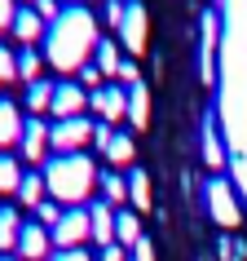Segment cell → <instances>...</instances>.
<instances>
[{
	"label": "cell",
	"mask_w": 247,
	"mask_h": 261,
	"mask_svg": "<svg viewBox=\"0 0 247 261\" xmlns=\"http://www.w3.org/2000/svg\"><path fill=\"white\" fill-rule=\"evenodd\" d=\"M9 31H14L18 40H22V49H31V44L40 40L49 27H44V18L36 14V9H18V18H14V27H9Z\"/></svg>",
	"instance_id": "7c38bea8"
},
{
	"label": "cell",
	"mask_w": 247,
	"mask_h": 261,
	"mask_svg": "<svg viewBox=\"0 0 247 261\" xmlns=\"http://www.w3.org/2000/svg\"><path fill=\"white\" fill-rule=\"evenodd\" d=\"M133 261H155V248H150V239H141V244L133 248Z\"/></svg>",
	"instance_id": "1f68e13d"
},
{
	"label": "cell",
	"mask_w": 247,
	"mask_h": 261,
	"mask_svg": "<svg viewBox=\"0 0 247 261\" xmlns=\"http://www.w3.org/2000/svg\"><path fill=\"white\" fill-rule=\"evenodd\" d=\"M53 261H93V257H88V252H84V248H71V252H57Z\"/></svg>",
	"instance_id": "d6a6232c"
},
{
	"label": "cell",
	"mask_w": 247,
	"mask_h": 261,
	"mask_svg": "<svg viewBox=\"0 0 247 261\" xmlns=\"http://www.w3.org/2000/svg\"><path fill=\"white\" fill-rule=\"evenodd\" d=\"M44 186H49V195H53L57 204H84L88 195H93L97 186V168L88 155H53L49 164H44Z\"/></svg>",
	"instance_id": "7a4b0ae2"
},
{
	"label": "cell",
	"mask_w": 247,
	"mask_h": 261,
	"mask_svg": "<svg viewBox=\"0 0 247 261\" xmlns=\"http://www.w3.org/2000/svg\"><path fill=\"white\" fill-rule=\"evenodd\" d=\"M0 261H18V257H0Z\"/></svg>",
	"instance_id": "e575fe53"
},
{
	"label": "cell",
	"mask_w": 247,
	"mask_h": 261,
	"mask_svg": "<svg viewBox=\"0 0 247 261\" xmlns=\"http://www.w3.org/2000/svg\"><path fill=\"white\" fill-rule=\"evenodd\" d=\"M203 199H207V213H212V221H217V226H238V221H243V208H238V199H234L230 181L207 177Z\"/></svg>",
	"instance_id": "277c9868"
},
{
	"label": "cell",
	"mask_w": 247,
	"mask_h": 261,
	"mask_svg": "<svg viewBox=\"0 0 247 261\" xmlns=\"http://www.w3.org/2000/svg\"><path fill=\"white\" fill-rule=\"evenodd\" d=\"M22 168H18L14 155H0V195H18V186H22Z\"/></svg>",
	"instance_id": "603a6c76"
},
{
	"label": "cell",
	"mask_w": 247,
	"mask_h": 261,
	"mask_svg": "<svg viewBox=\"0 0 247 261\" xmlns=\"http://www.w3.org/2000/svg\"><path fill=\"white\" fill-rule=\"evenodd\" d=\"M53 89H57V84H49V80L27 84V107H31V115H40V111H53Z\"/></svg>",
	"instance_id": "7402d4cb"
},
{
	"label": "cell",
	"mask_w": 247,
	"mask_h": 261,
	"mask_svg": "<svg viewBox=\"0 0 247 261\" xmlns=\"http://www.w3.org/2000/svg\"><path fill=\"white\" fill-rule=\"evenodd\" d=\"M14 80H18V54H9V49L0 44V89L14 84Z\"/></svg>",
	"instance_id": "484cf974"
},
{
	"label": "cell",
	"mask_w": 247,
	"mask_h": 261,
	"mask_svg": "<svg viewBox=\"0 0 247 261\" xmlns=\"http://www.w3.org/2000/svg\"><path fill=\"white\" fill-rule=\"evenodd\" d=\"M40 67H44V58L36 54V44H31V49H22V54H18V80H27V84H36V80H40Z\"/></svg>",
	"instance_id": "d4e9b609"
},
{
	"label": "cell",
	"mask_w": 247,
	"mask_h": 261,
	"mask_svg": "<svg viewBox=\"0 0 247 261\" xmlns=\"http://www.w3.org/2000/svg\"><path fill=\"white\" fill-rule=\"evenodd\" d=\"M18 146H22V160H27V164H40L44 146H49V124H44L40 115H31V120L22 124V142H18Z\"/></svg>",
	"instance_id": "9c48e42d"
},
{
	"label": "cell",
	"mask_w": 247,
	"mask_h": 261,
	"mask_svg": "<svg viewBox=\"0 0 247 261\" xmlns=\"http://www.w3.org/2000/svg\"><path fill=\"white\" fill-rule=\"evenodd\" d=\"M44 173H27L22 177V186H18V204H27V208H40L44 204Z\"/></svg>",
	"instance_id": "d6986e66"
},
{
	"label": "cell",
	"mask_w": 247,
	"mask_h": 261,
	"mask_svg": "<svg viewBox=\"0 0 247 261\" xmlns=\"http://www.w3.org/2000/svg\"><path fill=\"white\" fill-rule=\"evenodd\" d=\"M22 115H18V107L9 102V97H0V151L5 146H14V142H22Z\"/></svg>",
	"instance_id": "8fae6325"
},
{
	"label": "cell",
	"mask_w": 247,
	"mask_h": 261,
	"mask_svg": "<svg viewBox=\"0 0 247 261\" xmlns=\"http://www.w3.org/2000/svg\"><path fill=\"white\" fill-rule=\"evenodd\" d=\"M115 239H119V244H133V248L146 239V234H141L137 213H115Z\"/></svg>",
	"instance_id": "44dd1931"
},
{
	"label": "cell",
	"mask_w": 247,
	"mask_h": 261,
	"mask_svg": "<svg viewBox=\"0 0 247 261\" xmlns=\"http://www.w3.org/2000/svg\"><path fill=\"white\" fill-rule=\"evenodd\" d=\"M88 97H93V93H88L84 84H75V80L57 84V89H53V115H57V120H75V115H84Z\"/></svg>",
	"instance_id": "ba28073f"
},
{
	"label": "cell",
	"mask_w": 247,
	"mask_h": 261,
	"mask_svg": "<svg viewBox=\"0 0 247 261\" xmlns=\"http://www.w3.org/2000/svg\"><path fill=\"white\" fill-rule=\"evenodd\" d=\"M88 221H93V239L102 248L115 244V213H110L106 204H93V208H88Z\"/></svg>",
	"instance_id": "2e32d148"
},
{
	"label": "cell",
	"mask_w": 247,
	"mask_h": 261,
	"mask_svg": "<svg viewBox=\"0 0 247 261\" xmlns=\"http://www.w3.org/2000/svg\"><path fill=\"white\" fill-rule=\"evenodd\" d=\"M102 261H123V248H119V244H110V248H102Z\"/></svg>",
	"instance_id": "836d02e7"
},
{
	"label": "cell",
	"mask_w": 247,
	"mask_h": 261,
	"mask_svg": "<svg viewBox=\"0 0 247 261\" xmlns=\"http://www.w3.org/2000/svg\"><path fill=\"white\" fill-rule=\"evenodd\" d=\"M93 138H97V128L84 120V115H75V120H57L53 128H49V146H53L57 155H80Z\"/></svg>",
	"instance_id": "3957f363"
},
{
	"label": "cell",
	"mask_w": 247,
	"mask_h": 261,
	"mask_svg": "<svg viewBox=\"0 0 247 261\" xmlns=\"http://www.w3.org/2000/svg\"><path fill=\"white\" fill-rule=\"evenodd\" d=\"M203 164H207V168H221V164H225V146H221V138H217L212 115L203 120Z\"/></svg>",
	"instance_id": "e0dca14e"
},
{
	"label": "cell",
	"mask_w": 247,
	"mask_h": 261,
	"mask_svg": "<svg viewBox=\"0 0 247 261\" xmlns=\"http://www.w3.org/2000/svg\"><path fill=\"white\" fill-rule=\"evenodd\" d=\"M93 67L102 71L106 80H110V75H119V71H123V58H119V49H115L110 40H102V44H97V54H93Z\"/></svg>",
	"instance_id": "ac0fdd59"
},
{
	"label": "cell",
	"mask_w": 247,
	"mask_h": 261,
	"mask_svg": "<svg viewBox=\"0 0 247 261\" xmlns=\"http://www.w3.org/2000/svg\"><path fill=\"white\" fill-rule=\"evenodd\" d=\"M102 80H106V75H102V71H97L93 62H88V67L80 71V84H84V89H88V93H97V89H102Z\"/></svg>",
	"instance_id": "83f0119b"
},
{
	"label": "cell",
	"mask_w": 247,
	"mask_h": 261,
	"mask_svg": "<svg viewBox=\"0 0 247 261\" xmlns=\"http://www.w3.org/2000/svg\"><path fill=\"white\" fill-rule=\"evenodd\" d=\"M146 27H150V14L141 9V0H133L123 9V22H119V40H123L128 54H141L146 49Z\"/></svg>",
	"instance_id": "52a82bcc"
},
{
	"label": "cell",
	"mask_w": 247,
	"mask_h": 261,
	"mask_svg": "<svg viewBox=\"0 0 247 261\" xmlns=\"http://www.w3.org/2000/svg\"><path fill=\"white\" fill-rule=\"evenodd\" d=\"M102 191H106V199L123 204V199H128V181H123V177H115V173H106V177H102Z\"/></svg>",
	"instance_id": "4316f807"
},
{
	"label": "cell",
	"mask_w": 247,
	"mask_h": 261,
	"mask_svg": "<svg viewBox=\"0 0 247 261\" xmlns=\"http://www.w3.org/2000/svg\"><path fill=\"white\" fill-rule=\"evenodd\" d=\"M14 18H18L14 0H0V31H9V27H14Z\"/></svg>",
	"instance_id": "f546056e"
},
{
	"label": "cell",
	"mask_w": 247,
	"mask_h": 261,
	"mask_svg": "<svg viewBox=\"0 0 247 261\" xmlns=\"http://www.w3.org/2000/svg\"><path fill=\"white\" fill-rule=\"evenodd\" d=\"M102 151H106V160H110V164H133L137 146H133V138H128V133H110V142L102 146Z\"/></svg>",
	"instance_id": "ffe728a7"
},
{
	"label": "cell",
	"mask_w": 247,
	"mask_h": 261,
	"mask_svg": "<svg viewBox=\"0 0 247 261\" xmlns=\"http://www.w3.org/2000/svg\"><path fill=\"white\" fill-rule=\"evenodd\" d=\"M217 36H221V22H217V14L207 9V14H203V49H199V58H203V80H207V84H212V75H217V67H212Z\"/></svg>",
	"instance_id": "4fadbf2b"
},
{
	"label": "cell",
	"mask_w": 247,
	"mask_h": 261,
	"mask_svg": "<svg viewBox=\"0 0 247 261\" xmlns=\"http://www.w3.org/2000/svg\"><path fill=\"white\" fill-rule=\"evenodd\" d=\"M31 9H36V0H31Z\"/></svg>",
	"instance_id": "d590c367"
},
{
	"label": "cell",
	"mask_w": 247,
	"mask_h": 261,
	"mask_svg": "<svg viewBox=\"0 0 247 261\" xmlns=\"http://www.w3.org/2000/svg\"><path fill=\"white\" fill-rule=\"evenodd\" d=\"M123 9H128V5H119V0H106V22H110V27H119V22H123Z\"/></svg>",
	"instance_id": "4dcf8cb0"
},
{
	"label": "cell",
	"mask_w": 247,
	"mask_h": 261,
	"mask_svg": "<svg viewBox=\"0 0 247 261\" xmlns=\"http://www.w3.org/2000/svg\"><path fill=\"white\" fill-rule=\"evenodd\" d=\"M36 213H40V221H44V226H49V230H53L57 221H62V208H57V204H40V208H36Z\"/></svg>",
	"instance_id": "f1b7e54d"
},
{
	"label": "cell",
	"mask_w": 247,
	"mask_h": 261,
	"mask_svg": "<svg viewBox=\"0 0 247 261\" xmlns=\"http://www.w3.org/2000/svg\"><path fill=\"white\" fill-rule=\"evenodd\" d=\"M88 107L102 115V124H115V120H123V115H128V89H123V84H110V80H106L93 97H88Z\"/></svg>",
	"instance_id": "8992f818"
},
{
	"label": "cell",
	"mask_w": 247,
	"mask_h": 261,
	"mask_svg": "<svg viewBox=\"0 0 247 261\" xmlns=\"http://www.w3.org/2000/svg\"><path fill=\"white\" fill-rule=\"evenodd\" d=\"M97 22L84 5H67L62 18L44 31V62L57 67L62 75H75V71L88 67V58L97 54Z\"/></svg>",
	"instance_id": "6da1fadb"
},
{
	"label": "cell",
	"mask_w": 247,
	"mask_h": 261,
	"mask_svg": "<svg viewBox=\"0 0 247 261\" xmlns=\"http://www.w3.org/2000/svg\"><path fill=\"white\" fill-rule=\"evenodd\" d=\"M49 248H53V234H49V226H22V239H18V257L22 261H44L49 257Z\"/></svg>",
	"instance_id": "30bf717a"
},
{
	"label": "cell",
	"mask_w": 247,
	"mask_h": 261,
	"mask_svg": "<svg viewBox=\"0 0 247 261\" xmlns=\"http://www.w3.org/2000/svg\"><path fill=\"white\" fill-rule=\"evenodd\" d=\"M128 199H133V208H150V177L141 173V168H133V177H128Z\"/></svg>",
	"instance_id": "cb8c5ba5"
},
{
	"label": "cell",
	"mask_w": 247,
	"mask_h": 261,
	"mask_svg": "<svg viewBox=\"0 0 247 261\" xmlns=\"http://www.w3.org/2000/svg\"><path fill=\"white\" fill-rule=\"evenodd\" d=\"M18 239H22V221H18V208L0 204V257L14 248L18 252Z\"/></svg>",
	"instance_id": "5bb4252c"
},
{
	"label": "cell",
	"mask_w": 247,
	"mask_h": 261,
	"mask_svg": "<svg viewBox=\"0 0 247 261\" xmlns=\"http://www.w3.org/2000/svg\"><path fill=\"white\" fill-rule=\"evenodd\" d=\"M128 120H133V128H146L150 124V89L141 80L128 89Z\"/></svg>",
	"instance_id": "9a60e30c"
},
{
	"label": "cell",
	"mask_w": 247,
	"mask_h": 261,
	"mask_svg": "<svg viewBox=\"0 0 247 261\" xmlns=\"http://www.w3.org/2000/svg\"><path fill=\"white\" fill-rule=\"evenodd\" d=\"M49 234H53L57 252H71V248H84V239H93V221H88V213H84V208H67V213H62V221H57Z\"/></svg>",
	"instance_id": "5b68a950"
}]
</instances>
